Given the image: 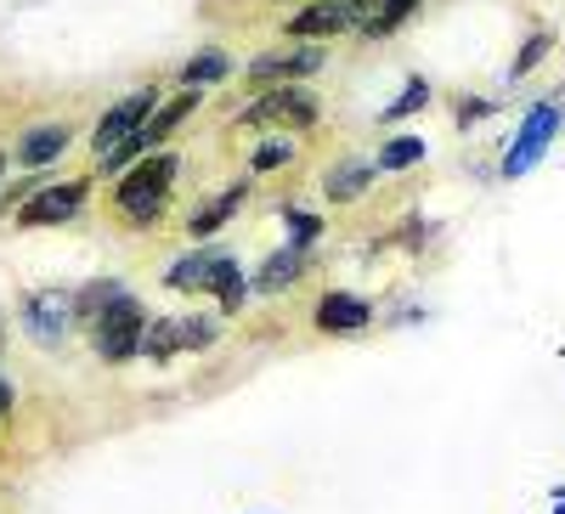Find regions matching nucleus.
Masks as SVG:
<instances>
[{
	"mask_svg": "<svg viewBox=\"0 0 565 514\" xmlns=\"http://www.w3.org/2000/svg\"><path fill=\"white\" fill-rule=\"evenodd\" d=\"M181 175V159L175 153H148V159H136L119 181H114V210L130 221V226H153L170 204V186Z\"/></svg>",
	"mask_w": 565,
	"mask_h": 514,
	"instance_id": "nucleus-1",
	"label": "nucleus"
},
{
	"mask_svg": "<svg viewBox=\"0 0 565 514\" xmlns=\"http://www.w3.org/2000/svg\"><path fill=\"white\" fill-rule=\"evenodd\" d=\"M90 351H97L108 367H119V362H136L141 356V334H148V306H141L130 289L108 306V311H97L90 317Z\"/></svg>",
	"mask_w": 565,
	"mask_h": 514,
	"instance_id": "nucleus-2",
	"label": "nucleus"
},
{
	"mask_svg": "<svg viewBox=\"0 0 565 514\" xmlns=\"http://www.w3.org/2000/svg\"><path fill=\"white\" fill-rule=\"evenodd\" d=\"M317 119H322V103L306 85H271L244 108V125H277V130H311Z\"/></svg>",
	"mask_w": 565,
	"mask_h": 514,
	"instance_id": "nucleus-3",
	"label": "nucleus"
},
{
	"mask_svg": "<svg viewBox=\"0 0 565 514\" xmlns=\"http://www.w3.org/2000/svg\"><path fill=\"white\" fill-rule=\"evenodd\" d=\"M554 136H559V103H537L526 119H521V130H514V142H509V153H503V181H521L526 170H537L543 164V153L554 148Z\"/></svg>",
	"mask_w": 565,
	"mask_h": 514,
	"instance_id": "nucleus-4",
	"label": "nucleus"
},
{
	"mask_svg": "<svg viewBox=\"0 0 565 514\" xmlns=\"http://www.w3.org/2000/svg\"><path fill=\"white\" fill-rule=\"evenodd\" d=\"M90 199V175H74V181H45L40 193H29L18 204V226H63L85 210Z\"/></svg>",
	"mask_w": 565,
	"mask_h": 514,
	"instance_id": "nucleus-5",
	"label": "nucleus"
},
{
	"mask_svg": "<svg viewBox=\"0 0 565 514\" xmlns=\"http://www.w3.org/2000/svg\"><path fill=\"white\" fill-rule=\"evenodd\" d=\"M153 108H159V85H141V90H130V97H119L103 119H97V130H90V153H114L125 136H136L141 125L153 119Z\"/></svg>",
	"mask_w": 565,
	"mask_h": 514,
	"instance_id": "nucleus-6",
	"label": "nucleus"
},
{
	"mask_svg": "<svg viewBox=\"0 0 565 514\" xmlns=\"http://www.w3.org/2000/svg\"><path fill=\"white\" fill-rule=\"evenodd\" d=\"M328 57H322V40H300L295 52H260L255 63H249V79L266 90V85H300V79H311L317 68H322Z\"/></svg>",
	"mask_w": 565,
	"mask_h": 514,
	"instance_id": "nucleus-7",
	"label": "nucleus"
},
{
	"mask_svg": "<svg viewBox=\"0 0 565 514\" xmlns=\"http://www.w3.org/2000/svg\"><path fill=\"white\" fill-rule=\"evenodd\" d=\"M362 23V7L356 0H306V7L282 23L289 40H328V34H345Z\"/></svg>",
	"mask_w": 565,
	"mask_h": 514,
	"instance_id": "nucleus-8",
	"label": "nucleus"
},
{
	"mask_svg": "<svg viewBox=\"0 0 565 514\" xmlns=\"http://www.w3.org/2000/svg\"><path fill=\"white\" fill-rule=\"evenodd\" d=\"M311 322H317V334H362L367 322H373V306H367L362 295H345V289H328V295L317 300Z\"/></svg>",
	"mask_w": 565,
	"mask_h": 514,
	"instance_id": "nucleus-9",
	"label": "nucleus"
},
{
	"mask_svg": "<svg viewBox=\"0 0 565 514\" xmlns=\"http://www.w3.org/2000/svg\"><path fill=\"white\" fill-rule=\"evenodd\" d=\"M306 271H311V249H289V244H282V249H271L260 260V271L249 277V289L255 295H282V289H295Z\"/></svg>",
	"mask_w": 565,
	"mask_h": 514,
	"instance_id": "nucleus-10",
	"label": "nucleus"
},
{
	"mask_svg": "<svg viewBox=\"0 0 565 514\" xmlns=\"http://www.w3.org/2000/svg\"><path fill=\"white\" fill-rule=\"evenodd\" d=\"M199 103H204V90H175L170 103H159V108H153V119L141 125V148H148V153H159V148L170 142V136H175L186 119L199 114Z\"/></svg>",
	"mask_w": 565,
	"mask_h": 514,
	"instance_id": "nucleus-11",
	"label": "nucleus"
},
{
	"mask_svg": "<svg viewBox=\"0 0 565 514\" xmlns=\"http://www.w3.org/2000/svg\"><path fill=\"white\" fill-rule=\"evenodd\" d=\"M23 322H29V334L40 345H57L63 329L74 322V300H63V295H29L23 300Z\"/></svg>",
	"mask_w": 565,
	"mask_h": 514,
	"instance_id": "nucleus-12",
	"label": "nucleus"
},
{
	"mask_svg": "<svg viewBox=\"0 0 565 514\" xmlns=\"http://www.w3.org/2000/svg\"><path fill=\"white\" fill-rule=\"evenodd\" d=\"M221 249H193V255H181L170 271H164V289H175V295H204L210 283H215V271H221Z\"/></svg>",
	"mask_w": 565,
	"mask_h": 514,
	"instance_id": "nucleus-13",
	"label": "nucleus"
},
{
	"mask_svg": "<svg viewBox=\"0 0 565 514\" xmlns=\"http://www.w3.org/2000/svg\"><path fill=\"white\" fill-rule=\"evenodd\" d=\"M244 199H249V181H232L226 193H215L210 204H199L193 215H186V232H193V238H215V232L244 210Z\"/></svg>",
	"mask_w": 565,
	"mask_h": 514,
	"instance_id": "nucleus-14",
	"label": "nucleus"
},
{
	"mask_svg": "<svg viewBox=\"0 0 565 514\" xmlns=\"http://www.w3.org/2000/svg\"><path fill=\"white\" fill-rule=\"evenodd\" d=\"M74 142V130L68 125H34V130H23V142H18V164H29V170H45V164H57L63 159V148Z\"/></svg>",
	"mask_w": 565,
	"mask_h": 514,
	"instance_id": "nucleus-15",
	"label": "nucleus"
},
{
	"mask_svg": "<svg viewBox=\"0 0 565 514\" xmlns=\"http://www.w3.org/2000/svg\"><path fill=\"white\" fill-rule=\"evenodd\" d=\"M373 175H380V170H373L367 159H340L334 170L322 175V199L328 204H356L367 186H373Z\"/></svg>",
	"mask_w": 565,
	"mask_h": 514,
	"instance_id": "nucleus-16",
	"label": "nucleus"
},
{
	"mask_svg": "<svg viewBox=\"0 0 565 514\" xmlns=\"http://www.w3.org/2000/svg\"><path fill=\"white\" fill-rule=\"evenodd\" d=\"M221 79H232V57L226 52H199L193 63H181V74H175L181 90H204V85H221Z\"/></svg>",
	"mask_w": 565,
	"mask_h": 514,
	"instance_id": "nucleus-17",
	"label": "nucleus"
},
{
	"mask_svg": "<svg viewBox=\"0 0 565 514\" xmlns=\"http://www.w3.org/2000/svg\"><path fill=\"white\" fill-rule=\"evenodd\" d=\"M210 295L221 300V311H226V317H238V311H244V300H249V277H244V266L232 260V255L221 260V271H215Z\"/></svg>",
	"mask_w": 565,
	"mask_h": 514,
	"instance_id": "nucleus-18",
	"label": "nucleus"
},
{
	"mask_svg": "<svg viewBox=\"0 0 565 514\" xmlns=\"http://www.w3.org/2000/svg\"><path fill=\"white\" fill-rule=\"evenodd\" d=\"M119 295H125V283H119V277H97V283H85V289L74 295V322H79V329H90V317H97V311H108Z\"/></svg>",
	"mask_w": 565,
	"mask_h": 514,
	"instance_id": "nucleus-19",
	"label": "nucleus"
},
{
	"mask_svg": "<svg viewBox=\"0 0 565 514\" xmlns=\"http://www.w3.org/2000/svg\"><path fill=\"white\" fill-rule=\"evenodd\" d=\"M418 7H424V0H380V7L362 18V34H367V40H385V34H396Z\"/></svg>",
	"mask_w": 565,
	"mask_h": 514,
	"instance_id": "nucleus-20",
	"label": "nucleus"
},
{
	"mask_svg": "<svg viewBox=\"0 0 565 514\" xmlns=\"http://www.w3.org/2000/svg\"><path fill=\"white\" fill-rule=\"evenodd\" d=\"M221 340V322L215 317H175V345L181 351H210Z\"/></svg>",
	"mask_w": 565,
	"mask_h": 514,
	"instance_id": "nucleus-21",
	"label": "nucleus"
},
{
	"mask_svg": "<svg viewBox=\"0 0 565 514\" xmlns=\"http://www.w3.org/2000/svg\"><path fill=\"white\" fill-rule=\"evenodd\" d=\"M181 345H175V317H148V334H141V356H148V362H170Z\"/></svg>",
	"mask_w": 565,
	"mask_h": 514,
	"instance_id": "nucleus-22",
	"label": "nucleus"
},
{
	"mask_svg": "<svg viewBox=\"0 0 565 514\" xmlns=\"http://www.w3.org/2000/svg\"><path fill=\"white\" fill-rule=\"evenodd\" d=\"M418 159H424L418 136H391V142L380 148V159H373V170H413Z\"/></svg>",
	"mask_w": 565,
	"mask_h": 514,
	"instance_id": "nucleus-23",
	"label": "nucleus"
},
{
	"mask_svg": "<svg viewBox=\"0 0 565 514\" xmlns=\"http://www.w3.org/2000/svg\"><path fill=\"white\" fill-rule=\"evenodd\" d=\"M282 226H289V249H311L322 238V215L311 210H282Z\"/></svg>",
	"mask_w": 565,
	"mask_h": 514,
	"instance_id": "nucleus-24",
	"label": "nucleus"
},
{
	"mask_svg": "<svg viewBox=\"0 0 565 514\" xmlns=\"http://www.w3.org/2000/svg\"><path fill=\"white\" fill-rule=\"evenodd\" d=\"M424 103H430V79H407L402 85V97L385 108V125H396V119H407V114H418Z\"/></svg>",
	"mask_w": 565,
	"mask_h": 514,
	"instance_id": "nucleus-25",
	"label": "nucleus"
},
{
	"mask_svg": "<svg viewBox=\"0 0 565 514\" xmlns=\"http://www.w3.org/2000/svg\"><path fill=\"white\" fill-rule=\"evenodd\" d=\"M289 159H295V142H282V136H277V142H260V148L249 153V170L266 175V170H282Z\"/></svg>",
	"mask_w": 565,
	"mask_h": 514,
	"instance_id": "nucleus-26",
	"label": "nucleus"
},
{
	"mask_svg": "<svg viewBox=\"0 0 565 514\" xmlns=\"http://www.w3.org/2000/svg\"><path fill=\"white\" fill-rule=\"evenodd\" d=\"M543 57H548V34H532V40L521 45V57H514V68H509V74H514V79H526Z\"/></svg>",
	"mask_w": 565,
	"mask_h": 514,
	"instance_id": "nucleus-27",
	"label": "nucleus"
},
{
	"mask_svg": "<svg viewBox=\"0 0 565 514\" xmlns=\"http://www.w3.org/2000/svg\"><path fill=\"white\" fill-rule=\"evenodd\" d=\"M492 114V103H476V97H469L463 108H458V125H476V119H487Z\"/></svg>",
	"mask_w": 565,
	"mask_h": 514,
	"instance_id": "nucleus-28",
	"label": "nucleus"
},
{
	"mask_svg": "<svg viewBox=\"0 0 565 514\" xmlns=\"http://www.w3.org/2000/svg\"><path fill=\"white\" fill-rule=\"evenodd\" d=\"M12 407H18V396H12V385H7V379H0V418H7Z\"/></svg>",
	"mask_w": 565,
	"mask_h": 514,
	"instance_id": "nucleus-29",
	"label": "nucleus"
},
{
	"mask_svg": "<svg viewBox=\"0 0 565 514\" xmlns=\"http://www.w3.org/2000/svg\"><path fill=\"white\" fill-rule=\"evenodd\" d=\"M356 7H362V18H367V7H380V0H356Z\"/></svg>",
	"mask_w": 565,
	"mask_h": 514,
	"instance_id": "nucleus-30",
	"label": "nucleus"
},
{
	"mask_svg": "<svg viewBox=\"0 0 565 514\" xmlns=\"http://www.w3.org/2000/svg\"><path fill=\"white\" fill-rule=\"evenodd\" d=\"M554 514H565V492H559V497H554Z\"/></svg>",
	"mask_w": 565,
	"mask_h": 514,
	"instance_id": "nucleus-31",
	"label": "nucleus"
},
{
	"mask_svg": "<svg viewBox=\"0 0 565 514\" xmlns=\"http://www.w3.org/2000/svg\"><path fill=\"white\" fill-rule=\"evenodd\" d=\"M0 170H7V153H0Z\"/></svg>",
	"mask_w": 565,
	"mask_h": 514,
	"instance_id": "nucleus-32",
	"label": "nucleus"
},
{
	"mask_svg": "<svg viewBox=\"0 0 565 514\" xmlns=\"http://www.w3.org/2000/svg\"><path fill=\"white\" fill-rule=\"evenodd\" d=\"M0 340H7V334H0Z\"/></svg>",
	"mask_w": 565,
	"mask_h": 514,
	"instance_id": "nucleus-33",
	"label": "nucleus"
}]
</instances>
